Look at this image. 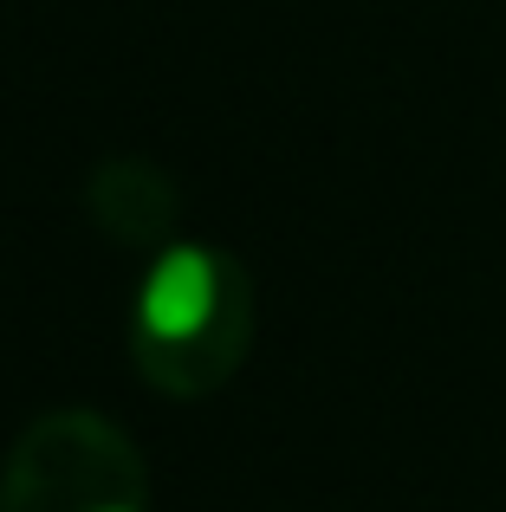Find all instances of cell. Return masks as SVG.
I'll return each instance as SVG.
<instances>
[{"label":"cell","instance_id":"obj_3","mask_svg":"<svg viewBox=\"0 0 506 512\" xmlns=\"http://www.w3.org/2000/svg\"><path fill=\"white\" fill-rule=\"evenodd\" d=\"M91 214H98V227L117 234V240H163L169 214H176V188L150 163L124 156V163L98 169V182H91Z\"/></svg>","mask_w":506,"mask_h":512},{"label":"cell","instance_id":"obj_1","mask_svg":"<svg viewBox=\"0 0 506 512\" xmlns=\"http://www.w3.org/2000/svg\"><path fill=\"white\" fill-rule=\"evenodd\" d=\"M253 344V286L234 253L169 247L150 266L130 312V357L143 383L176 402H202L247 363Z\"/></svg>","mask_w":506,"mask_h":512},{"label":"cell","instance_id":"obj_2","mask_svg":"<svg viewBox=\"0 0 506 512\" xmlns=\"http://www.w3.org/2000/svg\"><path fill=\"white\" fill-rule=\"evenodd\" d=\"M0 512H150V467L98 409H46L0 461Z\"/></svg>","mask_w":506,"mask_h":512}]
</instances>
